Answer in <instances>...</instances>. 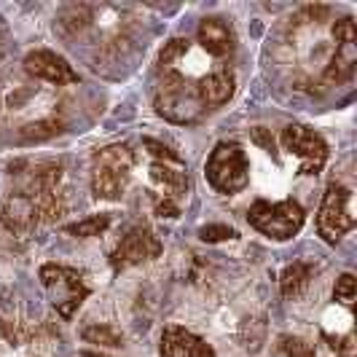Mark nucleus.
<instances>
[{
	"mask_svg": "<svg viewBox=\"0 0 357 357\" xmlns=\"http://www.w3.org/2000/svg\"><path fill=\"white\" fill-rule=\"evenodd\" d=\"M159 352L161 357H215V349L207 341L199 339L197 333H191L180 325L164 328Z\"/></svg>",
	"mask_w": 357,
	"mask_h": 357,
	"instance_id": "nucleus-13",
	"label": "nucleus"
},
{
	"mask_svg": "<svg viewBox=\"0 0 357 357\" xmlns=\"http://www.w3.org/2000/svg\"><path fill=\"white\" fill-rule=\"evenodd\" d=\"M280 349L285 352V357H317L314 347L309 341L298 339V336H282L280 339Z\"/></svg>",
	"mask_w": 357,
	"mask_h": 357,
	"instance_id": "nucleus-22",
	"label": "nucleus"
},
{
	"mask_svg": "<svg viewBox=\"0 0 357 357\" xmlns=\"http://www.w3.org/2000/svg\"><path fill=\"white\" fill-rule=\"evenodd\" d=\"M62 132V124L56 119H43V121H36V124H27L22 126L19 132V140L24 143H33V140H46V137H54Z\"/></svg>",
	"mask_w": 357,
	"mask_h": 357,
	"instance_id": "nucleus-19",
	"label": "nucleus"
},
{
	"mask_svg": "<svg viewBox=\"0 0 357 357\" xmlns=\"http://www.w3.org/2000/svg\"><path fill=\"white\" fill-rule=\"evenodd\" d=\"M250 137H252V143H258L266 153H271L274 159H277V151H274V137L268 135L264 126H252L250 129Z\"/></svg>",
	"mask_w": 357,
	"mask_h": 357,
	"instance_id": "nucleus-25",
	"label": "nucleus"
},
{
	"mask_svg": "<svg viewBox=\"0 0 357 357\" xmlns=\"http://www.w3.org/2000/svg\"><path fill=\"white\" fill-rule=\"evenodd\" d=\"M282 148L298 156V175H320L328 161V143L320 132L304 124H287L282 129Z\"/></svg>",
	"mask_w": 357,
	"mask_h": 357,
	"instance_id": "nucleus-8",
	"label": "nucleus"
},
{
	"mask_svg": "<svg viewBox=\"0 0 357 357\" xmlns=\"http://www.w3.org/2000/svg\"><path fill=\"white\" fill-rule=\"evenodd\" d=\"M333 40H336V52L331 54V62L325 65L322 81L328 86H339L344 81L352 78L357 62V27L355 19L344 17L333 24Z\"/></svg>",
	"mask_w": 357,
	"mask_h": 357,
	"instance_id": "nucleus-9",
	"label": "nucleus"
},
{
	"mask_svg": "<svg viewBox=\"0 0 357 357\" xmlns=\"http://www.w3.org/2000/svg\"><path fill=\"white\" fill-rule=\"evenodd\" d=\"M204 178L218 194H239L250 183V161L245 156L242 145L218 143L204 164Z\"/></svg>",
	"mask_w": 357,
	"mask_h": 357,
	"instance_id": "nucleus-4",
	"label": "nucleus"
},
{
	"mask_svg": "<svg viewBox=\"0 0 357 357\" xmlns=\"http://www.w3.org/2000/svg\"><path fill=\"white\" fill-rule=\"evenodd\" d=\"M0 223L14 234H30L40 226V218L36 213L33 199L22 191H11L0 204Z\"/></svg>",
	"mask_w": 357,
	"mask_h": 357,
	"instance_id": "nucleus-12",
	"label": "nucleus"
},
{
	"mask_svg": "<svg viewBox=\"0 0 357 357\" xmlns=\"http://www.w3.org/2000/svg\"><path fill=\"white\" fill-rule=\"evenodd\" d=\"M161 255V242L159 236L151 231L148 226H135L121 236L119 248L110 255V264L116 271L129 266H140V264H148L153 258Z\"/></svg>",
	"mask_w": 357,
	"mask_h": 357,
	"instance_id": "nucleus-10",
	"label": "nucleus"
},
{
	"mask_svg": "<svg viewBox=\"0 0 357 357\" xmlns=\"http://www.w3.org/2000/svg\"><path fill=\"white\" fill-rule=\"evenodd\" d=\"M306 220L304 207L296 199H282V202H266L258 199L248 210V223L255 231L274 239V242H287L301 231Z\"/></svg>",
	"mask_w": 357,
	"mask_h": 357,
	"instance_id": "nucleus-3",
	"label": "nucleus"
},
{
	"mask_svg": "<svg viewBox=\"0 0 357 357\" xmlns=\"http://www.w3.org/2000/svg\"><path fill=\"white\" fill-rule=\"evenodd\" d=\"M151 199H153V210H156L159 218H178L180 215V204L175 199L161 197V194H153Z\"/></svg>",
	"mask_w": 357,
	"mask_h": 357,
	"instance_id": "nucleus-24",
	"label": "nucleus"
},
{
	"mask_svg": "<svg viewBox=\"0 0 357 357\" xmlns=\"http://www.w3.org/2000/svg\"><path fill=\"white\" fill-rule=\"evenodd\" d=\"M355 293H357L355 274L344 271L339 280H336V287H333V298H336V301H341L344 306H352V301H355Z\"/></svg>",
	"mask_w": 357,
	"mask_h": 357,
	"instance_id": "nucleus-21",
	"label": "nucleus"
},
{
	"mask_svg": "<svg viewBox=\"0 0 357 357\" xmlns=\"http://www.w3.org/2000/svg\"><path fill=\"white\" fill-rule=\"evenodd\" d=\"M81 336L86 344H94V347H121V333L110 325H86L81 331Z\"/></svg>",
	"mask_w": 357,
	"mask_h": 357,
	"instance_id": "nucleus-18",
	"label": "nucleus"
},
{
	"mask_svg": "<svg viewBox=\"0 0 357 357\" xmlns=\"http://www.w3.org/2000/svg\"><path fill=\"white\" fill-rule=\"evenodd\" d=\"M333 352L339 357H355V344H352V336H344V339H328Z\"/></svg>",
	"mask_w": 357,
	"mask_h": 357,
	"instance_id": "nucleus-26",
	"label": "nucleus"
},
{
	"mask_svg": "<svg viewBox=\"0 0 357 357\" xmlns=\"http://www.w3.org/2000/svg\"><path fill=\"white\" fill-rule=\"evenodd\" d=\"M202 242H223V239H236L239 234L234 231L231 226H223V223H210V226H202L199 229Z\"/></svg>",
	"mask_w": 357,
	"mask_h": 357,
	"instance_id": "nucleus-23",
	"label": "nucleus"
},
{
	"mask_svg": "<svg viewBox=\"0 0 357 357\" xmlns=\"http://www.w3.org/2000/svg\"><path fill=\"white\" fill-rule=\"evenodd\" d=\"M185 54H188V40H185V38H172V40H167L159 54L161 70H172V65L178 62L180 56H185Z\"/></svg>",
	"mask_w": 357,
	"mask_h": 357,
	"instance_id": "nucleus-20",
	"label": "nucleus"
},
{
	"mask_svg": "<svg viewBox=\"0 0 357 357\" xmlns=\"http://www.w3.org/2000/svg\"><path fill=\"white\" fill-rule=\"evenodd\" d=\"M143 145L148 148V156H151V180L161 188V197H169L175 202L185 197L188 185H191L185 161L156 140H145Z\"/></svg>",
	"mask_w": 357,
	"mask_h": 357,
	"instance_id": "nucleus-7",
	"label": "nucleus"
},
{
	"mask_svg": "<svg viewBox=\"0 0 357 357\" xmlns=\"http://www.w3.org/2000/svg\"><path fill=\"white\" fill-rule=\"evenodd\" d=\"M357 218L352 213V191L341 183H331L322 194L320 213H317V234L328 245L341 242L344 234L355 229Z\"/></svg>",
	"mask_w": 357,
	"mask_h": 357,
	"instance_id": "nucleus-6",
	"label": "nucleus"
},
{
	"mask_svg": "<svg viewBox=\"0 0 357 357\" xmlns=\"http://www.w3.org/2000/svg\"><path fill=\"white\" fill-rule=\"evenodd\" d=\"M312 277H314V266L306 264V261H296V264L285 266L282 274H280V290H282V296L285 298L301 296L306 290V285L312 282Z\"/></svg>",
	"mask_w": 357,
	"mask_h": 357,
	"instance_id": "nucleus-16",
	"label": "nucleus"
},
{
	"mask_svg": "<svg viewBox=\"0 0 357 357\" xmlns=\"http://www.w3.org/2000/svg\"><path fill=\"white\" fill-rule=\"evenodd\" d=\"M84 357H105V355H97V352H84Z\"/></svg>",
	"mask_w": 357,
	"mask_h": 357,
	"instance_id": "nucleus-27",
	"label": "nucleus"
},
{
	"mask_svg": "<svg viewBox=\"0 0 357 357\" xmlns=\"http://www.w3.org/2000/svg\"><path fill=\"white\" fill-rule=\"evenodd\" d=\"M197 86L207 110L210 107H220L234 97V75L229 70H215L210 75H204Z\"/></svg>",
	"mask_w": 357,
	"mask_h": 357,
	"instance_id": "nucleus-15",
	"label": "nucleus"
},
{
	"mask_svg": "<svg viewBox=\"0 0 357 357\" xmlns=\"http://www.w3.org/2000/svg\"><path fill=\"white\" fill-rule=\"evenodd\" d=\"M197 38L202 43V49L215 56V59H223V56H231L234 52V30L226 19L220 17H207L199 22Z\"/></svg>",
	"mask_w": 357,
	"mask_h": 357,
	"instance_id": "nucleus-14",
	"label": "nucleus"
},
{
	"mask_svg": "<svg viewBox=\"0 0 357 357\" xmlns=\"http://www.w3.org/2000/svg\"><path fill=\"white\" fill-rule=\"evenodd\" d=\"M135 169V153L129 145H105L91 156V194L102 202H119Z\"/></svg>",
	"mask_w": 357,
	"mask_h": 357,
	"instance_id": "nucleus-2",
	"label": "nucleus"
},
{
	"mask_svg": "<svg viewBox=\"0 0 357 357\" xmlns=\"http://www.w3.org/2000/svg\"><path fill=\"white\" fill-rule=\"evenodd\" d=\"M24 70L30 73L33 78H40L46 84H54V86H70V84H78V73L73 70V65L59 56L56 52H49V49H36L24 56Z\"/></svg>",
	"mask_w": 357,
	"mask_h": 357,
	"instance_id": "nucleus-11",
	"label": "nucleus"
},
{
	"mask_svg": "<svg viewBox=\"0 0 357 357\" xmlns=\"http://www.w3.org/2000/svg\"><path fill=\"white\" fill-rule=\"evenodd\" d=\"M153 107L169 124H197L199 119L207 113V105L202 102L197 84L175 70H164Z\"/></svg>",
	"mask_w": 357,
	"mask_h": 357,
	"instance_id": "nucleus-1",
	"label": "nucleus"
},
{
	"mask_svg": "<svg viewBox=\"0 0 357 357\" xmlns=\"http://www.w3.org/2000/svg\"><path fill=\"white\" fill-rule=\"evenodd\" d=\"M40 282L49 293V301L62 320H73L81 304L89 298V287L84 277L70 266L62 264H43L40 266Z\"/></svg>",
	"mask_w": 357,
	"mask_h": 357,
	"instance_id": "nucleus-5",
	"label": "nucleus"
},
{
	"mask_svg": "<svg viewBox=\"0 0 357 357\" xmlns=\"http://www.w3.org/2000/svg\"><path fill=\"white\" fill-rule=\"evenodd\" d=\"M107 226H110V215L102 213V215H89V218H84L78 223H70L65 231L70 234V236H78V239H91V236H100Z\"/></svg>",
	"mask_w": 357,
	"mask_h": 357,
	"instance_id": "nucleus-17",
	"label": "nucleus"
}]
</instances>
